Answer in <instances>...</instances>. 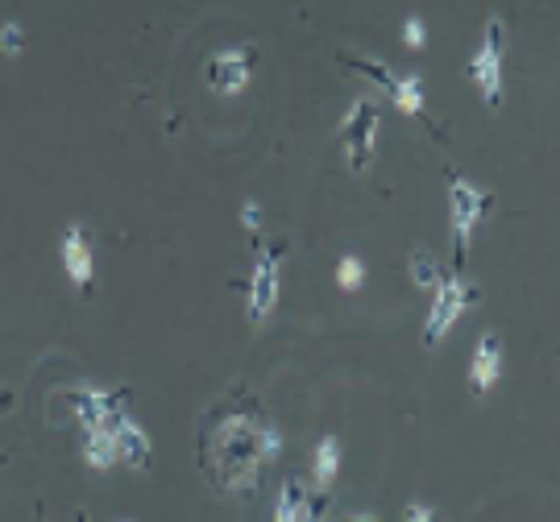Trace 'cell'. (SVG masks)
Segmentation results:
<instances>
[{
  "label": "cell",
  "mask_w": 560,
  "mask_h": 522,
  "mask_svg": "<svg viewBox=\"0 0 560 522\" xmlns=\"http://www.w3.org/2000/svg\"><path fill=\"white\" fill-rule=\"evenodd\" d=\"M282 436L266 423L249 394L224 399L200 423V464L212 489L229 498H254L266 464L279 456Z\"/></svg>",
  "instance_id": "1"
},
{
  "label": "cell",
  "mask_w": 560,
  "mask_h": 522,
  "mask_svg": "<svg viewBox=\"0 0 560 522\" xmlns=\"http://www.w3.org/2000/svg\"><path fill=\"white\" fill-rule=\"evenodd\" d=\"M59 402L67 411L80 415L83 427H104L113 440L120 443V464L129 468H145L150 464V436L141 431L133 415L125 411L129 390H96V385H67L59 390Z\"/></svg>",
  "instance_id": "2"
},
{
  "label": "cell",
  "mask_w": 560,
  "mask_h": 522,
  "mask_svg": "<svg viewBox=\"0 0 560 522\" xmlns=\"http://www.w3.org/2000/svg\"><path fill=\"white\" fill-rule=\"evenodd\" d=\"M448 207H453V270H465L469 258V237H474V224L494 207V191H478L460 179L457 170H448Z\"/></svg>",
  "instance_id": "3"
},
{
  "label": "cell",
  "mask_w": 560,
  "mask_h": 522,
  "mask_svg": "<svg viewBox=\"0 0 560 522\" xmlns=\"http://www.w3.org/2000/svg\"><path fill=\"white\" fill-rule=\"evenodd\" d=\"M337 62L345 71H353V75L370 80L374 87H382V92L390 96V104H399V112L423 117V83L416 80V75H395L390 67H382V62H374V59H361L353 50H337Z\"/></svg>",
  "instance_id": "4"
},
{
  "label": "cell",
  "mask_w": 560,
  "mask_h": 522,
  "mask_svg": "<svg viewBox=\"0 0 560 522\" xmlns=\"http://www.w3.org/2000/svg\"><path fill=\"white\" fill-rule=\"evenodd\" d=\"M502 50H506V21L490 17L486 29H481V41H478V50H474V59L465 67L469 80L478 83L481 100L490 104V108H499V100H502Z\"/></svg>",
  "instance_id": "5"
},
{
  "label": "cell",
  "mask_w": 560,
  "mask_h": 522,
  "mask_svg": "<svg viewBox=\"0 0 560 522\" xmlns=\"http://www.w3.org/2000/svg\"><path fill=\"white\" fill-rule=\"evenodd\" d=\"M382 129V108L374 100H353L340 124V138H345V154H349V170H365L374 158V141Z\"/></svg>",
  "instance_id": "6"
},
{
  "label": "cell",
  "mask_w": 560,
  "mask_h": 522,
  "mask_svg": "<svg viewBox=\"0 0 560 522\" xmlns=\"http://www.w3.org/2000/svg\"><path fill=\"white\" fill-rule=\"evenodd\" d=\"M287 258V245H258V261L249 270V323L270 320L275 302H279V270Z\"/></svg>",
  "instance_id": "7"
},
{
  "label": "cell",
  "mask_w": 560,
  "mask_h": 522,
  "mask_svg": "<svg viewBox=\"0 0 560 522\" xmlns=\"http://www.w3.org/2000/svg\"><path fill=\"white\" fill-rule=\"evenodd\" d=\"M254 67H258V46L254 41H241V46H224V50H217L208 59L203 80H208L212 92H221V96H237L241 87L249 83V75H254Z\"/></svg>",
  "instance_id": "8"
},
{
  "label": "cell",
  "mask_w": 560,
  "mask_h": 522,
  "mask_svg": "<svg viewBox=\"0 0 560 522\" xmlns=\"http://www.w3.org/2000/svg\"><path fill=\"white\" fill-rule=\"evenodd\" d=\"M474 299H478L474 286H465L460 278H441V286H436V302H432L428 323H423V344L436 348V344L448 336V328L457 323L460 311H465V302H474Z\"/></svg>",
  "instance_id": "9"
},
{
  "label": "cell",
  "mask_w": 560,
  "mask_h": 522,
  "mask_svg": "<svg viewBox=\"0 0 560 522\" xmlns=\"http://www.w3.org/2000/svg\"><path fill=\"white\" fill-rule=\"evenodd\" d=\"M59 249H62V261H67L71 282H75L80 290H88V286H92V245H88V233H83L80 224H67Z\"/></svg>",
  "instance_id": "10"
},
{
  "label": "cell",
  "mask_w": 560,
  "mask_h": 522,
  "mask_svg": "<svg viewBox=\"0 0 560 522\" xmlns=\"http://www.w3.org/2000/svg\"><path fill=\"white\" fill-rule=\"evenodd\" d=\"M499 365H502V341L494 332H486L474 348V365H469V390L474 394H486L490 385L499 382Z\"/></svg>",
  "instance_id": "11"
},
{
  "label": "cell",
  "mask_w": 560,
  "mask_h": 522,
  "mask_svg": "<svg viewBox=\"0 0 560 522\" xmlns=\"http://www.w3.org/2000/svg\"><path fill=\"white\" fill-rule=\"evenodd\" d=\"M275 519L279 522H303V519H316L312 510V494L303 489L300 477H287L279 489V506H275Z\"/></svg>",
  "instance_id": "12"
},
{
  "label": "cell",
  "mask_w": 560,
  "mask_h": 522,
  "mask_svg": "<svg viewBox=\"0 0 560 522\" xmlns=\"http://www.w3.org/2000/svg\"><path fill=\"white\" fill-rule=\"evenodd\" d=\"M83 461L92 468H113L120 464V443L104 427H83Z\"/></svg>",
  "instance_id": "13"
},
{
  "label": "cell",
  "mask_w": 560,
  "mask_h": 522,
  "mask_svg": "<svg viewBox=\"0 0 560 522\" xmlns=\"http://www.w3.org/2000/svg\"><path fill=\"white\" fill-rule=\"evenodd\" d=\"M312 473H316V485L320 489H328L332 485V477H337V468H340V443L337 436H324L320 443H316V452H312Z\"/></svg>",
  "instance_id": "14"
},
{
  "label": "cell",
  "mask_w": 560,
  "mask_h": 522,
  "mask_svg": "<svg viewBox=\"0 0 560 522\" xmlns=\"http://www.w3.org/2000/svg\"><path fill=\"white\" fill-rule=\"evenodd\" d=\"M411 278H416V286H441V265H436V258L428 253V249H420V253H411Z\"/></svg>",
  "instance_id": "15"
},
{
  "label": "cell",
  "mask_w": 560,
  "mask_h": 522,
  "mask_svg": "<svg viewBox=\"0 0 560 522\" xmlns=\"http://www.w3.org/2000/svg\"><path fill=\"white\" fill-rule=\"evenodd\" d=\"M0 50H4V55H21V50H25V34H21L18 21H4V25H0Z\"/></svg>",
  "instance_id": "16"
},
{
  "label": "cell",
  "mask_w": 560,
  "mask_h": 522,
  "mask_svg": "<svg viewBox=\"0 0 560 522\" xmlns=\"http://www.w3.org/2000/svg\"><path fill=\"white\" fill-rule=\"evenodd\" d=\"M337 282L345 286V290H358V286H361V261L358 258H340Z\"/></svg>",
  "instance_id": "17"
},
{
  "label": "cell",
  "mask_w": 560,
  "mask_h": 522,
  "mask_svg": "<svg viewBox=\"0 0 560 522\" xmlns=\"http://www.w3.org/2000/svg\"><path fill=\"white\" fill-rule=\"evenodd\" d=\"M402 41L411 46V50H423V21L420 17H407V25H402Z\"/></svg>",
  "instance_id": "18"
},
{
  "label": "cell",
  "mask_w": 560,
  "mask_h": 522,
  "mask_svg": "<svg viewBox=\"0 0 560 522\" xmlns=\"http://www.w3.org/2000/svg\"><path fill=\"white\" fill-rule=\"evenodd\" d=\"M241 224L249 228V237H258V228H261V212H258V203H245V207H241Z\"/></svg>",
  "instance_id": "19"
},
{
  "label": "cell",
  "mask_w": 560,
  "mask_h": 522,
  "mask_svg": "<svg viewBox=\"0 0 560 522\" xmlns=\"http://www.w3.org/2000/svg\"><path fill=\"white\" fill-rule=\"evenodd\" d=\"M402 519H407V522H428V519H432V510H428V506H407V510H402Z\"/></svg>",
  "instance_id": "20"
},
{
  "label": "cell",
  "mask_w": 560,
  "mask_h": 522,
  "mask_svg": "<svg viewBox=\"0 0 560 522\" xmlns=\"http://www.w3.org/2000/svg\"><path fill=\"white\" fill-rule=\"evenodd\" d=\"M9 406H13V390H0V415H4Z\"/></svg>",
  "instance_id": "21"
}]
</instances>
